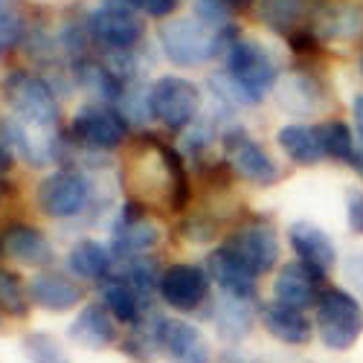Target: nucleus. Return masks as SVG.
I'll return each instance as SVG.
<instances>
[{
    "label": "nucleus",
    "instance_id": "16",
    "mask_svg": "<svg viewBox=\"0 0 363 363\" xmlns=\"http://www.w3.org/2000/svg\"><path fill=\"white\" fill-rule=\"evenodd\" d=\"M323 279L325 277L314 274V270L306 267L302 262H288L279 267V274L274 279V299L288 308H296V311L314 308L323 294Z\"/></svg>",
    "mask_w": 363,
    "mask_h": 363
},
{
    "label": "nucleus",
    "instance_id": "9",
    "mask_svg": "<svg viewBox=\"0 0 363 363\" xmlns=\"http://www.w3.org/2000/svg\"><path fill=\"white\" fill-rule=\"evenodd\" d=\"M160 245V227L148 218L140 201H128L119 209L111 230V253L116 262H131L148 256Z\"/></svg>",
    "mask_w": 363,
    "mask_h": 363
},
{
    "label": "nucleus",
    "instance_id": "41",
    "mask_svg": "<svg viewBox=\"0 0 363 363\" xmlns=\"http://www.w3.org/2000/svg\"><path fill=\"white\" fill-rule=\"evenodd\" d=\"M6 195H9V184H6V177H0V203L6 201Z\"/></svg>",
    "mask_w": 363,
    "mask_h": 363
},
{
    "label": "nucleus",
    "instance_id": "19",
    "mask_svg": "<svg viewBox=\"0 0 363 363\" xmlns=\"http://www.w3.org/2000/svg\"><path fill=\"white\" fill-rule=\"evenodd\" d=\"M67 335L73 343H79L82 349H111L119 343V323L111 317V311L102 302H87V306L76 314V320L70 323Z\"/></svg>",
    "mask_w": 363,
    "mask_h": 363
},
{
    "label": "nucleus",
    "instance_id": "37",
    "mask_svg": "<svg viewBox=\"0 0 363 363\" xmlns=\"http://www.w3.org/2000/svg\"><path fill=\"white\" fill-rule=\"evenodd\" d=\"M12 166H15V148L9 145L6 134L0 131V177H6L12 172Z\"/></svg>",
    "mask_w": 363,
    "mask_h": 363
},
{
    "label": "nucleus",
    "instance_id": "32",
    "mask_svg": "<svg viewBox=\"0 0 363 363\" xmlns=\"http://www.w3.org/2000/svg\"><path fill=\"white\" fill-rule=\"evenodd\" d=\"M21 35H23V18L15 12V6L0 0V50L15 47Z\"/></svg>",
    "mask_w": 363,
    "mask_h": 363
},
{
    "label": "nucleus",
    "instance_id": "22",
    "mask_svg": "<svg viewBox=\"0 0 363 363\" xmlns=\"http://www.w3.org/2000/svg\"><path fill=\"white\" fill-rule=\"evenodd\" d=\"M113 264H116V259H113L111 247L99 245V241H94V238L76 241V245L70 247V253H67V270L73 277L84 279V282H99L102 285L108 277H113Z\"/></svg>",
    "mask_w": 363,
    "mask_h": 363
},
{
    "label": "nucleus",
    "instance_id": "21",
    "mask_svg": "<svg viewBox=\"0 0 363 363\" xmlns=\"http://www.w3.org/2000/svg\"><path fill=\"white\" fill-rule=\"evenodd\" d=\"M259 320H262L267 335L274 340H279V343H285V346H306L314 337V323L306 317V311L288 308L277 299L262 302Z\"/></svg>",
    "mask_w": 363,
    "mask_h": 363
},
{
    "label": "nucleus",
    "instance_id": "35",
    "mask_svg": "<svg viewBox=\"0 0 363 363\" xmlns=\"http://www.w3.org/2000/svg\"><path fill=\"white\" fill-rule=\"evenodd\" d=\"M195 18L206 26H213V29H221V26H227V6L221 4V0H198Z\"/></svg>",
    "mask_w": 363,
    "mask_h": 363
},
{
    "label": "nucleus",
    "instance_id": "14",
    "mask_svg": "<svg viewBox=\"0 0 363 363\" xmlns=\"http://www.w3.org/2000/svg\"><path fill=\"white\" fill-rule=\"evenodd\" d=\"M0 253H4L6 259H12V262H18V264L41 267V270H47L55 259L50 238L38 227L23 224V221L6 224L4 230H0Z\"/></svg>",
    "mask_w": 363,
    "mask_h": 363
},
{
    "label": "nucleus",
    "instance_id": "10",
    "mask_svg": "<svg viewBox=\"0 0 363 363\" xmlns=\"http://www.w3.org/2000/svg\"><path fill=\"white\" fill-rule=\"evenodd\" d=\"M70 140L87 151H113L125 140V116L102 102L84 105L70 123Z\"/></svg>",
    "mask_w": 363,
    "mask_h": 363
},
{
    "label": "nucleus",
    "instance_id": "2",
    "mask_svg": "<svg viewBox=\"0 0 363 363\" xmlns=\"http://www.w3.org/2000/svg\"><path fill=\"white\" fill-rule=\"evenodd\" d=\"M314 328L325 349L349 352L363 335V306L346 288H323L314 306Z\"/></svg>",
    "mask_w": 363,
    "mask_h": 363
},
{
    "label": "nucleus",
    "instance_id": "25",
    "mask_svg": "<svg viewBox=\"0 0 363 363\" xmlns=\"http://www.w3.org/2000/svg\"><path fill=\"white\" fill-rule=\"evenodd\" d=\"M277 143L296 166H317L320 160H325V148L317 125H302V123L282 125Z\"/></svg>",
    "mask_w": 363,
    "mask_h": 363
},
{
    "label": "nucleus",
    "instance_id": "33",
    "mask_svg": "<svg viewBox=\"0 0 363 363\" xmlns=\"http://www.w3.org/2000/svg\"><path fill=\"white\" fill-rule=\"evenodd\" d=\"M209 87L216 90L221 102L241 105V108H250V105H256V102H253V99L245 94V90H241V87H238V84L230 79V73H227V70H224V73H216L213 79H209Z\"/></svg>",
    "mask_w": 363,
    "mask_h": 363
},
{
    "label": "nucleus",
    "instance_id": "31",
    "mask_svg": "<svg viewBox=\"0 0 363 363\" xmlns=\"http://www.w3.org/2000/svg\"><path fill=\"white\" fill-rule=\"evenodd\" d=\"M23 352H26L29 363H70L65 346L52 335H47V331H33V335H26Z\"/></svg>",
    "mask_w": 363,
    "mask_h": 363
},
{
    "label": "nucleus",
    "instance_id": "1",
    "mask_svg": "<svg viewBox=\"0 0 363 363\" xmlns=\"http://www.w3.org/2000/svg\"><path fill=\"white\" fill-rule=\"evenodd\" d=\"M235 41L238 38L230 23L221 29H213L201 23L198 18H174L160 29L163 52L177 67H201L206 62H213L221 50H230Z\"/></svg>",
    "mask_w": 363,
    "mask_h": 363
},
{
    "label": "nucleus",
    "instance_id": "42",
    "mask_svg": "<svg viewBox=\"0 0 363 363\" xmlns=\"http://www.w3.org/2000/svg\"><path fill=\"white\" fill-rule=\"evenodd\" d=\"M360 73H363V55H360Z\"/></svg>",
    "mask_w": 363,
    "mask_h": 363
},
{
    "label": "nucleus",
    "instance_id": "18",
    "mask_svg": "<svg viewBox=\"0 0 363 363\" xmlns=\"http://www.w3.org/2000/svg\"><path fill=\"white\" fill-rule=\"evenodd\" d=\"M206 274L218 285V291L224 296H235V299H247L253 302L256 299V291H259V277L253 270H247L241 264L224 245L216 247L206 259Z\"/></svg>",
    "mask_w": 363,
    "mask_h": 363
},
{
    "label": "nucleus",
    "instance_id": "39",
    "mask_svg": "<svg viewBox=\"0 0 363 363\" xmlns=\"http://www.w3.org/2000/svg\"><path fill=\"white\" fill-rule=\"evenodd\" d=\"M352 113H354V128H357V134L363 137V94L354 96V102H352Z\"/></svg>",
    "mask_w": 363,
    "mask_h": 363
},
{
    "label": "nucleus",
    "instance_id": "6",
    "mask_svg": "<svg viewBox=\"0 0 363 363\" xmlns=\"http://www.w3.org/2000/svg\"><path fill=\"white\" fill-rule=\"evenodd\" d=\"M148 102H151V116L157 123H163L172 131H180L195 123L201 111V90L189 79L160 76L148 87Z\"/></svg>",
    "mask_w": 363,
    "mask_h": 363
},
{
    "label": "nucleus",
    "instance_id": "12",
    "mask_svg": "<svg viewBox=\"0 0 363 363\" xmlns=\"http://www.w3.org/2000/svg\"><path fill=\"white\" fill-rule=\"evenodd\" d=\"M157 352L169 363H213V349L203 331L180 317H155Z\"/></svg>",
    "mask_w": 363,
    "mask_h": 363
},
{
    "label": "nucleus",
    "instance_id": "27",
    "mask_svg": "<svg viewBox=\"0 0 363 363\" xmlns=\"http://www.w3.org/2000/svg\"><path fill=\"white\" fill-rule=\"evenodd\" d=\"M311 15V0H262L259 21L282 35H294L306 29V21Z\"/></svg>",
    "mask_w": 363,
    "mask_h": 363
},
{
    "label": "nucleus",
    "instance_id": "20",
    "mask_svg": "<svg viewBox=\"0 0 363 363\" xmlns=\"http://www.w3.org/2000/svg\"><path fill=\"white\" fill-rule=\"evenodd\" d=\"M102 306L111 311V317L123 325H140L145 320H151V299H145L125 277H108L102 285Z\"/></svg>",
    "mask_w": 363,
    "mask_h": 363
},
{
    "label": "nucleus",
    "instance_id": "30",
    "mask_svg": "<svg viewBox=\"0 0 363 363\" xmlns=\"http://www.w3.org/2000/svg\"><path fill=\"white\" fill-rule=\"evenodd\" d=\"M29 306H33V296H29V285L9 267H0V311L6 317H26Z\"/></svg>",
    "mask_w": 363,
    "mask_h": 363
},
{
    "label": "nucleus",
    "instance_id": "24",
    "mask_svg": "<svg viewBox=\"0 0 363 363\" xmlns=\"http://www.w3.org/2000/svg\"><path fill=\"white\" fill-rule=\"evenodd\" d=\"M256 308L253 302L247 299H235V296H218L216 299V308H213V323H216V331L224 343H238L250 335L253 328V320H256Z\"/></svg>",
    "mask_w": 363,
    "mask_h": 363
},
{
    "label": "nucleus",
    "instance_id": "36",
    "mask_svg": "<svg viewBox=\"0 0 363 363\" xmlns=\"http://www.w3.org/2000/svg\"><path fill=\"white\" fill-rule=\"evenodd\" d=\"M346 218H349V230L363 235V192L352 189L346 198Z\"/></svg>",
    "mask_w": 363,
    "mask_h": 363
},
{
    "label": "nucleus",
    "instance_id": "40",
    "mask_svg": "<svg viewBox=\"0 0 363 363\" xmlns=\"http://www.w3.org/2000/svg\"><path fill=\"white\" fill-rule=\"evenodd\" d=\"M221 4H224L227 9H235V6L241 9V6H250V4H253V0H221Z\"/></svg>",
    "mask_w": 363,
    "mask_h": 363
},
{
    "label": "nucleus",
    "instance_id": "5",
    "mask_svg": "<svg viewBox=\"0 0 363 363\" xmlns=\"http://www.w3.org/2000/svg\"><path fill=\"white\" fill-rule=\"evenodd\" d=\"M227 73L256 105L262 102L267 90L279 82L277 58L270 55L267 47H262L253 38H238L227 50Z\"/></svg>",
    "mask_w": 363,
    "mask_h": 363
},
{
    "label": "nucleus",
    "instance_id": "26",
    "mask_svg": "<svg viewBox=\"0 0 363 363\" xmlns=\"http://www.w3.org/2000/svg\"><path fill=\"white\" fill-rule=\"evenodd\" d=\"M314 35H325L335 41H352L363 35V6L357 4H335L317 12Z\"/></svg>",
    "mask_w": 363,
    "mask_h": 363
},
{
    "label": "nucleus",
    "instance_id": "11",
    "mask_svg": "<svg viewBox=\"0 0 363 363\" xmlns=\"http://www.w3.org/2000/svg\"><path fill=\"white\" fill-rule=\"evenodd\" d=\"M209 285H213V279H209L206 267L192 264V262H174L163 267L157 296L169 308L192 314L209 299Z\"/></svg>",
    "mask_w": 363,
    "mask_h": 363
},
{
    "label": "nucleus",
    "instance_id": "43",
    "mask_svg": "<svg viewBox=\"0 0 363 363\" xmlns=\"http://www.w3.org/2000/svg\"><path fill=\"white\" fill-rule=\"evenodd\" d=\"M0 320H4V311H0Z\"/></svg>",
    "mask_w": 363,
    "mask_h": 363
},
{
    "label": "nucleus",
    "instance_id": "29",
    "mask_svg": "<svg viewBox=\"0 0 363 363\" xmlns=\"http://www.w3.org/2000/svg\"><path fill=\"white\" fill-rule=\"evenodd\" d=\"M317 128H320V140H323V148H325V157L337 160V163H346V166L363 169V148L354 143V134H352V128L346 123H340V119H331V123H323Z\"/></svg>",
    "mask_w": 363,
    "mask_h": 363
},
{
    "label": "nucleus",
    "instance_id": "8",
    "mask_svg": "<svg viewBox=\"0 0 363 363\" xmlns=\"http://www.w3.org/2000/svg\"><path fill=\"white\" fill-rule=\"evenodd\" d=\"M224 145V160L230 166L233 174H238L241 180H247L253 186H274L279 184V166L277 160L262 148L259 140H253L245 128H230L221 137Z\"/></svg>",
    "mask_w": 363,
    "mask_h": 363
},
{
    "label": "nucleus",
    "instance_id": "15",
    "mask_svg": "<svg viewBox=\"0 0 363 363\" xmlns=\"http://www.w3.org/2000/svg\"><path fill=\"white\" fill-rule=\"evenodd\" d=\"M288 245L296 253V262L311 267L320 277H325L328 270L337 264L335 241H331V235L323 227H317L311 221H294L288 227Z\"/></svg>",
    "mask_w": 363,
    "mask_h": 363
},
{
    "label": "nucleus",
    "instance_id": "7",
    "mask_svg": "<svg viewBox=\"0 0 363 363\" xmlns=\"http://www.w3.org/2000/svg\"><path fill=\"white\" fill-rule=\"evenodd\" d=\"M224 247L247 270H253L256 277L270 274V270L279 264V250H282L277 227L270 221H264V218H256V221H247V224L235 227L227 235Z\"/></svg>",
    "mask_w": 363,
    "mask_h": 363
},
{
    "label": "nucleus",
    "instance_id": "34",
    "mask_svg": "<svg viewBox=\"0 0 363 363\" xmlns=\"http://www.w3.org/2000/svg\"><path fill=\"white\" fill-rule=\"evenodd\" d=\"M116 6H125V9H137L145 12L148 18H169L177 12L180 0H113Z\"/></svg>",
    "mask_w": 363,
    "mask_h": 363
},
{
    "label": "nucleus",
    "instance_id": "4",
    "mask_svg": "<svg viewBox=\"0 0 363 363\" xmlns=\"http://www.w3.org/2000/svg\"><path fill=\"white\" fill-rule=\"evenodd\" d=\"M35 201L41 206V213L55 221L76 218L94 201V180L79 169L50 172L35 189Z\"/></svg>",
    "mask_w": 363,
    "mask_h": 363
},
{
    "label": "nucleus",
    "instance_id": "13",
    "mask_svg": "<svg viewBox=\"0 0 363 363\" xmlns=\"http://www.w3.org/2000/svg\"><path fill=\"white\" fill-rule=\"evenodd\" d=\"M143 18L134 9L108 4L87 15V35L113 52H131L143 41Z\"/></svg>",
    "mask_w": 363,
    "mask_h": 363
},
{
    "label": "nucleus",
    "instance_id": "28",
    "mask_svg": "<svg viewBox=\"0 0 363 363\" xmlns=\"http://www.w3.org/2000/svg\"><path fill=\"white\" fill-rule=\"evenodd\" d=\"M76 82L87 90L90 96H96L99 102H119L125 90V82L119 79L105 62H94V58H87V62H79L76 65Z\"/></svg>",
    "mask_w": 363,
    "mask_h": 363
},
{
    "label": "nucleus",
    "instance_id": "3",
    "mask_svg": "<svg viewBox=\"0 0 363 363\" xmlns=\"http://www.w3.org/2000/svg\"><path fill=\"white\" fill-rule=\"evenodd\" d=\"M4 94H6L9 108L15 111L18 123L35 128V131H55L62 108H58L52 87L41 76L15 70L4 82Z\"/></svg>",
    "mask_w": 363,
    "mask_h": 363
},
{
    "label": "nucleus",
    "instance_id": "23",
    "mask_svg": "<svg viewBox=\"0 0 363 363\" xmlns=\"http://www.w3.org/2000/svg\"><path fill=\"white\" fill-rule=\"evenodd\" d=\"M279 105L291 113H317L325 105V87L320 84V79H314L311 73H288L279 82Z\"/></svg>",
    "mask_w": 363,
    "mask_h": 363
},
{
    "label": "nucleus",
    "instance_id": "17",
    "mask_svg": "<svg viewBox=\"0 0 363 363\" xmlns=\"http://www.w3.org/2000/svg\"><path fill=\"white\" fill-rule=\"evenodd\" d=\"M29 296H33L38 308L52 311V314H65V311H73L84 299V291L73 277L47 267L29 279Z\"/></svg>",
    "mask_w": 363,
    "mask_h": 363
},
{
    "label": "nucleus",
    "instance_id": "44",
    "mask_svg": "<svg viewBox=\"0 0 363 363\" xmlns=\"http://www.w3.org/2000/svg\"><path fill=\"white\" fill-rule=\"evenodd\" d=\"M0 52H4V50H0Z\"/></svg>",
    "mask_w": 363,
    "mask_h": 363
},
{
    "label": "nucleus",
    "instance_id": "38",
    "mask_svg": "<svg viewBox=\"0 0 363 363\" xmlns=\"http://www.w3.org/2000/svg\"><path fill=\"white\" fill-rule=\"evenodd\" d=\"M346 274H349V279H352V285L363 294V250L360 253H354L352 259H349V264H346Z\"/></svg>",
    "mask_w": 363,
    "mask_h": 363
}]
</instances>
